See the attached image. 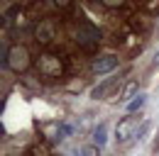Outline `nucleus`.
<instances>
[{
  "mask_svg": "<svg viewBox=\"0 0 159 156\" xmlns=\"http://www.w3.org/2000/svg\"><path fill=\"white\" fill-rule=\"evenodd\" d=\"M120 78H122V73H118V76H110L108 80L98 83V85L91 90V98H93V100H103V98L113 95V93H115V88L120 85Z\"/></svg>",
  "mask_w": 159,
  "mask_h": 156,
  "instance_id": "nucleus-5",
  "label": "nucleus"
},
{
  "mask_svg": "<svg viewBox=\"0 0 159 156\" xmlns=\"http://www.w3.org/2000/svg\"><path fill=\"white\" fill-rule=\"evenodd\" d=\"M79 156H98V146L96 144H83L79 149Z\"/></svg>",
  "mask_w": 159,
  "mask_h": 156,
  "instance_id": "nucleus-12",
  "label": "nucleus"
},
{
  "mask_svg": "<svg viewBox=\"0 0 159 156\" xmlns=\"http://www.w3.org/2000/svg\"><path fill=\"white\" fill-rule=\"evenodd\" d=\"M149 127V122L147 119H139V117L130 115V117H122L118 124H115V136H118V141H132V139H139V136L144 134V129Z\"/></svg>",
  "mask_w": 159,
  "mask_h": 156,
  "instance_id": "nucleus-1",
  "label": "nucleus"
},
{
  "mask_svg": "<svg viewBox=\"0 0 159 156\" xmlns=\"http://www.w3.org/2000/svg\"><path fill=\"white\" fill-rule=\"evenodd\" d=\"M37 71H39L42 76H49V78H57L61 76V61L54 54H44V56L37 58Z\"/></svg>",
  "mask_w": 159,
  "mask_h": 156,
  "instance_id": "nucleus-3",
  "label": "nucleus"
},
{
  "mask_svg": "<svg viewBox=\"0 0 159 156\" xmlns=\"http://www.w3.org/2000/svg\"><path fill=\"white\" fill-rule=\"evenodd\" d=\"M93 144H96V146H105V144H108V127H105V124H98V127H96Z\"/></svg>",
  "mask_w": 159,
  "mask_h": 156,
  "instance_id": "nucleus-10",
  "label": "nucleus"
},
{
  "mask_svg": "<svg viewBox=\"0 0 159 156\" xmlns=\"http://www.w3.org/2000/svg\"><path fill=\"white\" fill-rule=\"evenodd\" d=\"M137 88H139V83L137 80H130V83H127V85H125V88H122V90H120V102H132V100H135V98L139 95L137 93Z\"/></svg>",
  "mask_w": 159,
  "mask_h": 156,
  "instance_id": "nucleus-9",
  "label": "nucleus"
},
{
  "mask_svg": "<svg viewBox=\"0 0 159 156\" xmlns=\"http://www.w3.org/2000/svg\"><path fill=\"white\" fill-rule=\"evenodd\" d=\"M118 68V56L115 54H105V56H98L93 63H91V71L96 76H103V73H110Z\"/></svg>",
  "mask_w": 159,
  "mask_h": 156,
  "instance_id": "nucleus-6",
  "label": "nucleus"
},
{
  "mask_svg": "<svg viewBox=\"0 0 159 156\" xmlns=\"http://www.w3.org/2000/svg\"><path fill=\"white\" fill-rule=\"evenodd\" d=\"M39 132L49 144H59V141H64L66 136L71 134V124H66L61 119H49V122L39 124Z\"/></svg>",
  "mask_w": 159,
  "mask_h": 156,
  "instance_id": "nucleus-2",
  "label": "nucleus"
},
{
  "mask_svg": "<svg viewBox=\"0 0 159 156\" xmlns=\"http://www.w3.org/2000/svg\"><path fill=\"white\" fill-rule=\"evenodd\" d=\"M144 102H147V95H144V93H139V95L135 98L132 102H127V112H130V115H132V112H137V110L144 105Z\"/></svg>",
  "mask_w": 159,
  "mask_h": 156,
  "instance_id": "nucleus-11",
  "label": "nucleus"
},
{
  "mask_svg": "<svg viewBox=\"0 0 159 156\" xmlns=\"http://www.w3.org/2000/svg\"><path fill=\"white\" fill-rule=\"evenodd\" d=\"M76 39H79L83 46H93L98 41V32L88 24V22H79L76 24Z\"/></svg>",
  "mask_w": 159,
  "mask_h": 156,
  "instance_id": "nucleus-7",
  "label": "nucleus"
},
{
  "mask_svg": "<svg viewBox=\"0 0 159 156\" xmlns=\"http://www.w3.org/2000/svg\"><path fill=\"white\" fill-rule=\"evenodd\" d=\"M152 66H154V68H157V66H159V51H157V54H154V58H152Z\"/></svg>",
  "mask_w": 159,
  "mask_h": 156,
  "instance_id": "nucleus-13",
  "label": "nucleus"
},
{
  "mask_svg": "<svg viewBox=\"0 0 159 156\" xmlns=\"http://www.w3.org/2000/svg\"><path fill=\"white\" fill-rule=\"evenodd\" d=\"M10 68L12 71H25L27 66H30V49L27 46H22V44H17V46H12L10 49Z\"/></svg>",
  "mask_w": 159,
  "mask_h": 156,
  "instance_id": "nucleus-4",
  "label": "nucleus"
},
{
  "mask_svg": "<svg viewBox=\"0 0 159 156\" xmlns=\"http://www.w3.org/2000/svg\"><path fill=\"white\" fill-rule=\"evenodd\" d=\"M157 37H159V22H157Z\"/></svg>",
  "mask_w": 159,
  "mask_h": 156,
  "instance_id": "nucleus-14",
  "label": "nucleus"
},
{
  "mask_svg": "<svg viewBox=\"0 0 159 156\" xmlns=\"http://www.w3.org/2000/svg\"><path fill=\"white\" fill-rule=\"evenodd\" d=\"M54 32H57V24H54V20L44 17L37 22V29H34V37L39 39V41H49V39L54 37Z\"/></svg>",
  "mask_w": 159,
  "mask_h": 156,
  "instance_id": "nucleus-8",
  "label": "nucleus"
}]
</instances>
